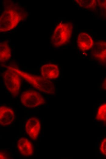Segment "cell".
Here are the masks:
<instances>
[{"mask_svg":"<svg viewBox=\"0 0 106 159\" xmlns=\"http://www.w3.org/2000/svg\"><path fill=\"white\" fill-rule=\"evenodd\" d=\"M11 154L7 150H1L0 151V159H10Z\"/></svg>","mask_w":106,"mask_h":159,"instance_id":"9a60e30c","label":"cell"},{"mask_svg":"<svg viewBox=\"0 0 106 159\" xmlns=\"http://www.w3.org/2000/svg\"><path fill=\"white\" fill-rule=\"evenodd\" d=\"M73 26L69 22L62 21L55 28L51 37V43L54 47H58L67 44L72 37Z\"/></svg>","mask_w":106,"mask_h":159,"instance_id":"3957f363","label":"cell"},{"mask_svg":"<svg viewBox=\"0 0 106 159\" xmlns=\"http://www.w3.org/2000/svg\"><path fill=\"white\" fill-rule=\"evenodd\" d=\"M100 150L101 153L106 156V138L104 139L102 141L100 145Z\"/></svg>","mask_w":106,"mask_h":159,"instance_id":"2e32d148","label":"cell"},{"mask_svg":"<svg viewBox=\"0 0 106 159\" xmlns=\"http://www.w3.org/2000/svg\"><path fill=\"white\" fill-rule=\"evenodd\" d=\"M101 87L102 89L106 91V76L102 80L101 84Z\"/></svg>","mask_w":106,"mask_h":159,"instance_id":"e0dca14e","label":"cell"},{"mask_svg":"<svg viewBox=\"0 0 106 159\" xmlns=\"http://www.w3.org/2000/svg\"><path fill=\"white\" fill-rule=\"evenodd\" d=\"M41 123L39 119L36 117L29 118L26 121L24 125L26 134L32 140H37L41 130Z\"/></svg>","mask_w":106,"mask_h":159,"instance_id":"8992f818","label":"cell"},{"mask_svg":"<svg viewBox=\"0 0 106 159\" xmlns=\"http://www.w3.org/2000/svg\"><path fill=\"white\" fill-rule=\"evenodd\" d=\"M11 50L8 42L6 40L0 43V61L5 62L9 60L11 56Z\"/></svg>","mask_w":106,"mask_h":159,"instance_id":"7c38bea8","label":"cell"},{"mask_svg":"<svg viewBox=\"0 0 106 159\" xmlns=\"http://www.w3.org/2000/svg\"><path fill=\"white\" fill-rule=\"evenodd\" d=\"M101 6L103 9L106 10V0H104L101 3Z\"/></svg>","mask_w":106,"mask_h":159,"instance_id":"ac0fdd59","label":"cell"},{"mask_svg":"<svg viewBox=\"0 0 106 159\" xmlns=\"http://www.w3.org/2000/svg\"><path fill=\"white\" fill-rule=\"evenodd\" d=\"M40 73L42 77L52 81L58 79L59 77V69L55 64L47 63L41 66Z\"/></svg>","mask_w":106,"mask_h":159,"instance_id":"30bf717a","label":"cell"},{"mask_svg":"<svg viewBox=\"0 0 106 159\" xmlns=\"http://www.w3.org/2000/svg\"><path fill=\"white\" fill-rule=\"evenodd\" d=\"M78 5L84 8H92L96 6V0H76Z\"/></svg>","mask_w":106,"mask_h":159,"instance_id":"5bb4252c","label":"cell"},{"mask_svg":"<svg viewBox=\"0 0 106 159\" xmlns=\"http://www.w3.org/2000/svg\"><path fill=\"white\" fill-rule=\"evenodd\" d=\"M96 118L99 121H106V103L102 104L98 108Z\"/></svg>","mask_w":106,"mask_h":159,"instance_id":"4fadbf2b","label":"cell"},{"mask_svg":"<svg viewBox=\"0 0 106 159\" xmlns=\"http://www.w3.org/2000/svg\"><path fill=\"white\" fill-rule=\"evenodd\" d=\"M4 85L9 93L14 97L19 94L22 83V78L13 69L8 67L2 73Z\"/></svg>","mask_w":106,"mask_h":159,"instance_id":"277c9868","label":"cell"},{"mask_svg":"<svg viewBox=\"0 0 106 159\" xmlns=\"http://www.w3.org/2000/svg\"><path fill=\"white\" fill-rule=\"evenodd\" d=\"M23 18L20 9L13 4L6 5L0 16V31L4 32L15 28Z\"/></svg>","mask_w":106,"mask_h":159,"instance_id":"6da1fadb","label":"cell"},{"mask_svg":"<svg viewBox=\"0 0 106 159\" xmlns=\"http://www.w3.org/2000/svg\"><path fill=\"white\" fill-rule=\"evenodd\" d=\"M12 68L22 79L25 80L35 89L45 94H55V85L52 81L45 78L41 76L29 73L16 68L12 67Z\"/></svg>","mask_w":106,"mask_h":159,"instance_id":"7a4b0ae2","label":"cell"},{"mask_svg":"<svg viewBox=\"0 0 106 159\" xmlns=\"http://www.w3.org/2000/svg\"><path fill=\"white\" fill-rule=\"evenodd\" d=\"M16 117L13 109L8 106L2 105L0 107V124L5 127L11 125Z\"/></svg>","mask_w":106,"mask_h":159,"instance_id":"9c48e42d","label":"cell"},{"mask_svg":"<svg viewBox=\"0 0 106 159\" xmlns=\"http://www.w3.org/2000/svg\"><path fill=\"white\" fill-rule=\"evenodd\" d=\"M77 43L79 48L83 51L92 49L94 44L91 37L88 33L84 32L79 34L77 38Z\"/></svg>","mask_w":106,"mask_h":159,"instance_id":"8fae6325","label":"cell"},{"mask_svg":"<svg viewBox=\"0 0 106 159\" xmlns=\"http://www.w3.org/2000/svg\"><path fill=\"white\" fill-rule=\"evenodd\" d=\"M92 49L91 55L93 59L101 65H106V41L96 42Z\"/></svg>","mask_w":106,"mask_h":159,"instance_id":"52a82bcc","label":"cell"},{"mask_svg":"<svg viewBox=\"0 0 106 159\" xmlns=\"http://www.w3.org/2000/svg\"><path fill=\"white\" fill-rule=\"evenodd\" d=\"M20 100L23 106L29 109L35 108L45 103L43 95L34 89H28L22 92Z\"/></svg>","mask_w":106,"mask_h":159,"instance_id":"5b68a950","label":"cell"},{"mask_svg":"<svg viewBox=\"0 0 106 159\" xmlns=\"http://www.w3.org/2000/svg\"><path fill=\"white\" fill-rule=\"evenodd\" d=\"M16 146L18 152L22 157L29 158L33 155L34 146L28 138L24 137H20L17 141Z\"/></svg>","mask_w":106,"mask_h":159,"instance_id":"ba28073f","label":"cell"}]
</instances>
